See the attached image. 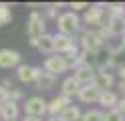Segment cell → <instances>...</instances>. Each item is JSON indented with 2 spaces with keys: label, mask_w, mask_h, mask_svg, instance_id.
Returning <instances> with one entry per match:
<instances>
[{
  "label": "cell",
  "mask_w": 125,
  "mask_h": 121,
  "mask_svg": "<svg viewBox=\"0 0 125 121\" xmlns=\"http://www.w3.org/2000/svg\"><path fill=\"white\" fill-rule=\"evenodd\" d=\"M107 38L101 34V30H89L83 28L79 32V46L81 51H87L91 56H99V53L105 48Z\"/></svg>",
  "instance_id": "obj_1"
},
{
  "label": "cell",
  "mask_w": 125,
  "mask_h": 121,
  "mask_svg": "<svg viewBox=\"0 0 125 121\" xmlns=\"http://www.w3.org/2000/svg\"><path fill=\"white\" fill-rule=\"evenodd\" d=\"M107 18H109V14H107V4H105V2L91 4L87 10H85V16H83V28H89V30H101V28L105 26Z\"/></svg>",
  "instance_id": "obj_2"
},
{
  "label": "cell",
  "mask_w": 125,
  "mask_h": 121,
  "mask_svg": "<svg viewBox=\"0 0 125 121\" xmlns=\"http://www.w3.org/2000/svg\"><path fill=\"white\" fill-rule=\"evenodd\" d=\"M26 34H28V44L30 46H38V40L41 36L46 34V18L38 12V10H32L28 14V20H26Z\"/></svg>",
  "instance_id": "obj_3"
},
{
  "label": "cell",
  "mask_w": 125,
  "mask_h": 121,
  "mask_svg": "<svg viewBox=\"0 0 125 121\" xmlns=\"http://www.w3.org/2000/svg\"><path fill=\"white\" fill-rule=\"evenodd\" d=\"M83 30V18L77 12H61V16L57 18V32L67 36H75Z\"/></svg>",
  "instance_id": "obj_4"
},
{
  "label": "cell",
  "mask_w": 125,
  "mask_h": 121,
  "mask_svg": "<svg viewBox=\"0 0 125 121\" xmlns=\"http://www.w3.org/2000/svg\"><path fill=\"white\" fill-rule=\"evenodd\" d=\"M42 71L44 73H49V75L52 77H61L62 73H69L71 71V65H69V61L65 59L62 55H51V56H46V59L42 61Z\"/></svg>",
  "instance_id": "obj_5"
},
{
  "label": "cell",
  "mask_w": 125,
  "mask_h": 121,
  "mask_svg": "<svg viewBox=\"0 0 125 121\" xmlns=\"http://www.w3.org/2000/svg\"><path fill=\"white\" fill-rule=\"evenodd\" d=\"M24 115L42 119L44 115H49V101H46L44 97H41V95L28 97L26 103H24Z\"/></svg>",
  "instance_id": "obj_6"
},
{
  "label": "cell",
  "mask_w": 125,
  "mask_h": 121,
  "mask_svg": "<svg viewBox=\"0 0 125 121\" xmlns=\"http://www.w3.org/2000/svg\"><path fill=\"white\" fill-rule=\"evenodd\" d=\"M95 75H97V65L87 63V65H83V67H77L71 77L77 81V85H79V87H87V85H93Z\"/></svg>",
  "instance_id": "obj_7"
},
{
  "label": "cell",
  "mask_w": 125,
  "mask_h": 121,
  "mask_svg": "<svg viewBox=\"0 0 125 121\" xmlns=\"http://www.w3.org/2000/svg\"><path fill=\"white\" fill-rule=\"evenodd\" d=\"M41 75H42V67H34V65H26V63L16 67V79L24 85H30V83L34 85L41 79Z\"/></svg>",
  "instance_id": "obj_8"
},
{
  "label": "cell",
  "mask_w": 125,
  "mask_h": 121,
  "mask_svg": "<svg viewBox=\"0 0 125 121\" xmlns=\"http://www.w3.org/2000/svg\"><path fill=\"white\" fill-rule=\"evenodd\" d=\"M22 65V55L12 48H0V69H16Z\"/></svg>",
  "instance_id": "obj_9"
},
{
  "label": "cell",
  "mask_w": 125,
  "mask_h": 121,
  "mask_svg": "<svg viewBox=\"0 0 125 121\" xmlns=\"http://www.w3.org/2000/svg\"><path fill=\"white\" fill-rule=\"evenodd\" d=\"M71 105H73V101L67 99V97H62V95L52 97L49 101V117H61L65 113V109H69Z\"/></svg>",
  "instance_id": "obj_10"
},
{
  "label": "cell",
  "mask_w": 125,
  "mask_h": 121,
  "mask_svg": "<svg viewBox=\"0 0 125 121\" xmlns=\"http://www.w3.org/2000/svg\"><path fill=\"white\" fill-rule=\"evenodd\" d=\"M101 89H97L95 85H87V87H81L79 89V95L77 99L85 105H93V103H99V97H101Z\"/></svg>",
  "instance_id": "obj_11"
},
{
  "label": "cell",
  "mask_w": 125,
  "mask_h": 121,
  "mask_svg": "<svg viewBox=\"0 0 125 121\" xmlns=\"http://www.w3.org/2000/svg\"><path fill=\"white\" fill-rule=\"evenodd\" d=\"M93 85H95L97 89H101V91H111V89H113V85H115V77H113V73H107V71H97Z\"/></svg>",
  "instance_id": "obj_12"
},
{
  "label": "cell",
  "mask_w": 125,
  "mask_h": 121,
  "mask_svg": "<svg viewBox=\"0 0 125 121\" xmlns=\"http://www.w3.org/2000/svg\"><path fill=\"white\" fill-rule=\"evenodd\" d=\"M18 115H20V105L18 103L8 101V103L0 105V119L2 121H18Z\"/></svg>",
  "instance_id": "obj_13"
},
{
  "label": "cell",
  "mask_w": 125,
  "mask_h": 121,
  "mask_svg": "<svg viewBox=\"0 0 125 121\" xmlns=\"http://www.w3.org/2000/svg\"><path fill=\"white\" fill-rule=\"evenodd\" d=\"M119 101H121V95L117 93V91H113V89H111V91H103V93H101V97H99V105H101L105 111L117 109Z\"/></svg>",
  "instance_id": "obj_14"
},
{
  "label": "cell",
  "mask_w": 125,
  "mask_h": 121,
  "mask_svg": "<svg viewBox=\"0 0 125 121\" xmlns=\"http://www.w3.org/2000/svg\"><path fill=\"white\" fill-rule=\"evenodd\" d=\"M79 85H77V81L73 79V77H67V79H62L61 81V93L59 95H62V97H67V99H75L77 95H79Z\"/></svg>",
  "instance_id": "obj_15"
},
{
  "label": "cell",
  "mask_w": 125,
  "mask_h": 121,
  "mask_svg": "<svg viewBox=\"0 0 125 121\" xmlns=\"http://www.w3.org/2000/svg\"><path fill=\"white\" fill-rule=\"evenodd\" d=\"M36 48H38V53L44 55V56L54 55V53H57V51H54V36L46 32L44 36H41V40H38V46H36Z\"/></svg>",
  "instance_id": "obj_16"
},
{
  "label": "cell",
  "mask_w": 125,
  "mask_h": 121,
  "mask_svg": "<svg viewBox=\"0 0 125 121\" xmlns=\"http://www.w3.org/2000/svg\"><path fill=\"white\" fill-rule=\"evenodd\" d=\"M57 81H59V77H52V75H49V73L42 71L41 79L34 83V89L36 91H51V89L57 87Z\"/></svg>",
  "instance_id": "obj_17"
},
{
  "label": "cell",
  "mask_w": 125,
  "mask_h": 121,
  "mask_svg": "<svg viewBox=\"0 0 125 121\" xmlns=\"http://www.w3.org/2000/svg\"><path fill=\"white\" fill-rule=\"evenodd\" d=\"M105 51L109 56H119L123 55V46H121V38H109L105 43Z\"/></svg>",
  "instance_id": "obj_18"
},
{
  "label": "cell",
  "mask_w": 125,
  "mask_h": 121,
  "mask_svg": "<svg viewBox=\"0 0 125 121\" xmlns=\"http://www.w3.org/2000/svg\"><path fill=\"white\" fill-rule=\"evenodd\" d=\"M81 117H83V111H81L79 105H71V107L65 109V113L61 115L62 121H81Z\"/></svg>",
  "instance_id": "obj_19"
},
{
  "label": "cell",
  "mask_w": 125,
  "mask_h": 121,
  "mask_svg": "<svg viewBox=\"0 0 125 121\" xmlns=\"http://www.w3.org/2000/svg\"><path fill=\"white\" fill-rule=\"evenodd\" d=\"M107 14L125 20V4H123V2H109V4H107Z\"/></svg>",
  "instance_id": "obj_20"
},
{
  "label": "cell",
  "mask_w": 125,
  "mask_h": 121,
  "mask_svg": "<svg viewBox=\"0 0 125 121\" xmlns=\"http://www.w3.org/2000/svg\"><path fill=\"white\" fill-rule=\"evenodd\" d=\"M10 22H12V6L6 2H0V26H6Z\"/></svg>",
  "instance_id": "obj_21"
},
{
  "label": "cell",
  "mask_w": 125,
  "mask_h": 121,
  "mask_svg": "<svg viewBox=\"0 0 125 121\" xmlns=\"http://www.w3.org/2000/svg\"><path fill=\"white\" fill-rule=\"evenodd\" d=\"M62 6H67V4H65V2H54V4H46V8H44V18H52L54 22H57V18L61 16L59 8H62Z\"/></svg>",
  "instance_id": "obj_22"
},
{
  "label": "cell",
  "mask_w": 125,
  "mask_h": 121,
  "mask_svg": "<svg viewBox=\"0 0 125 121\" xmlns=\"http://www.w3.org/2000/svg\"><path fill=\"white\" fill-rule=\"evenodd\" d=\"M103 115H105L103 109H87L83 111L81 121H103Z\"/></svg>",
  "instance_id": "obj_23"
},
{
  "label": "cell",
  "mask_w": 125,
  "mask_h": 121,
  "mask_svg": "<svg viewBox=\"0 0 125 121\" xmlns=\"http://www.w3.org/2000/svg\"><path fill=\"white\" fill-rule=\"evenodd\" d=\"M103 121H125V117L119 113V109H109V111H105Z\"/></svg>",
  "instance_id": "obj_24"
},
{
  "label": "cell",
  "mask_w": 125,
  "mask_h": 121,
  "mask_svg": "<svg viewBox=\"0 0 125 121\" xmlns=\"http://www.w3.org/2000/svg\"><path fill=\"white\" fill-rule=\"evenodd\" d=\"M67 6L71 8V12H77V14H79L81 10H87V8H89L91 4H87V2H69Z\"/></svg>",
  "instance_id": "obj_25"
},
{
  "label": "cell",
  "mask_w": 125,
  "mask_h": 121,
  "mask_svg": "<svg viewBox=\"0 0 125 121\" xmlns=\"http://www.w3.org/2000/svg\"><path fill=\"white\" fill-rule=\"evenodd\" d=\"M22 97H24V93H22V89H16V87H12L10 89V101H14V103H18Z\"/></svg>",
  "instance_id": "obj_26"
},
{
  "label": "cell",
  "mask_w": 125,
  "mask_h": 121,
  "mask_svg": "<svg viewBox=\"0 0 125 121\" xmlns=\"http://www.w3.org/2000/svg\"><path fill=\"white\" fill-rule=\"evenodd\" d=\"M8 101H10V89H6V87L0 85V105H4Z\"/></svg>",
  "instance_id": "obj_27"
},
{
  "label": "cell",
  "mask_w": 125,
  "mask_h": 121,
  "mask_svg": "<svg viewBox=\"0 0 125 121\" xmlns=\"http://www.w3.org/2000/svg\"><path fill=\"white\" fill-rule=\"evenodd\" d=\"M117 109H119V113L125 117V97H121V101H119V105H117Z\"/></svg>",
  "instance_id": "obj_28"
},
{
  "label": "cell",
  "mask_w": 125,
  "mask_h": 121,
  "mask_svg": "<svg viewBox=\"0 0 125 121\" xmlns=\"http://www.w3.org/2000/svg\"><path fill=\"white\" fill-rule=\"evenodd\" d=\"M117 89H119V93L125 97V81H119V83H117Z\"/></svg>",
  "instance_id": "obj_29"
},
{
  "label": "cell",
  "mask_w": 125,
  "mask_h": 121,
  "mask_svg": "<svg viewBox=\"0 0 125 121\" xmlns=\"http://www.w3.org/2000/svg\"><path fill=\"white\" fill-rule=\"evenodd\" d=\"M0 85H2V87H6V89H12V81H10V79H4Z\"/></svg>",
  "instance_id": "obj_30"
},
{
  "label": "cell",
  "mask_w": 125,
  "mask_h": 121,
  "mask_svg": "<svg viewBox=\"0 0 125 121\" xmlns=\"http://www.w3.org/2000/svg\"><path fill=\"white\" fill-rule=\"evenodd\" d=\"M22 121H42V119H36V117H28V115H24V117H22Z\"/></svg>",
  "instance_id": "obj_31"
},
{
  "label": "cell",
  "mask_w": 125,
  "mask_h": 121,
  "mask_svg": "<svg viewBox=\"0 0 125 121\" xmlns=\"http://www.w3.org/2000/svg\"><path fill=\"white\" fill-rule=\"evenodd\" d=\"M44 121H62L61 117H49V119H44Z\"/></svg>",
  "instance_id": "obj_32"
},
{
  "label": "cell",
  "mask_w": 125,
  "mask_h": 121,
  "mask_svg": "<svg viewBox=\"0 0 125 121\" xmlns=\"http://www.w3.org/2000/svg\"><path fill=\"white\" fill-rule=\"evenodd\" d=\"M121 46H123V53H125V34L121 36Z\"/></svg>",
  "instance_id": "obj_33"
}]
</instances>
